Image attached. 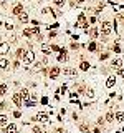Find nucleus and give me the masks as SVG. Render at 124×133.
Instances as JSON below:
<instances>
[{"instance_id": "obj_1", "label": "nucleus", "mask_w": 124, "mask_h": 133, "mask_svg": "<svg viewBox=\"0 0 124 133\" xmlns=\"http://www.w3.org/2000/svg\"><path fill=\"white\" fill-rule=\"evenodd\" d=\"M60 73H61V68H60V66H50V68H48V77H50V80H56V78L60 77Z\"/></svg>"}, {"instance_id": "obj_2", "label": "nucleus", "mask_w": 124, "mask_h": 133, "mask_svg": "<svg viewBox=\"0 0 124 133\" xmlns=\"http://www.w3.org/2000/svg\"><path fill=\"white\" fill-rule=\"evenodd\" d=\"M25 65H30V63H33L35 62V53L31 52V50H27L25 52V55H23V60H22Z\"/></svg>"}, {"instance_id": "obj_3", "label": "nucleus", "mask_w": 124, "mask_h": 133, "mask_svg": "<svg viewBox=\"0 0 124 133\" xmlns=\"http://www.w3.org/2000/svg\"><path fill=\"white\" fill-rule=\"evenodd\" d=\"M12 101L15 103L17 108H22V106H23V98H22L20 93H13V95H12Z\"/></svg>"}, {"instance_id": "obj_4", "label": "nucleus", "mask_w": 124, "mask_h": 133, "mask_svg": "<svg viewBox=\"0 0 124 133\" xmlns=\"http://www.w3.org/2000/svg\"><path fill=\"white\" fill-rule=\"evenodd\" d=\"M25 10H23V3H17L13 8H12V15H15V17H18V15H22Z\"/></svg>"}, {"instance_id": "obj_5", "label": "nucleus", "mask_w": 124, "mask_h": 133, "mask_svg": "<svg viewBox=\"0 0 124 133\" xmlns=\"http://www.w3.org/2000/svg\"><path fill=\"white\" fill-rule=\"evenodd\" d=\"M111 30H113V28H111V23H109V22H103V25H101V33L106 37V35L111 33Z\"/></svg>"}, {"instance_id": "obj_6", "label": "nucleus", "mask_w": 124, "mask_h": 133, "mask_svg": "<svg viewBox=\"0 0 124 133\" xmlns=\"http://www.w3.org/2000/svg\"><path fill=\"white\" fill-rule=\"evenodd\" d=\"M10 50V42H0V55H7Z\"/></svg>"}, {"instance_id": "obj_7", "label": "nucleus", "mask_w": 124, "mask_h": 133, "mask_svg": "<svg viewBox=\"0 0 124 133\" xmlns=\"http://www.w3.org/2000/svg\"><path fill=\"white\" fill-rule=\"evenodd\" d=\"M3 132L5 133H17L18 132V127H17L15 123H8V125L3 128Z\"/></svg>"}, {"instance_id": "obj_8", "label": "nucleus", "mask_w": 124, "mask_h": 133, "mask_svg": "<svg viewBox=\"0 0 124 133\" xmlns=\"http://www.w3.org/2000/svg\"><path fill=\"white\" fill-rule=\"evenodd\" d=\"M63 75H68V77H76V75H78V72H76L74 68H71V66H66V68H63Z\"/></svg>"}, {"instance_id": "obj_9", "label": "nucleus", "mask_w": 124, "mask_h": 133, "mask_svg": "<svg viewBox=\"0 0 124 133\" xmlns=\"http://www.w3.org/2000/svg\"><path fill=\"white\" fill-rule=\"evenodd\" d=\"M36 120H38V122H41V123H46L50 118H48V115H46V113L40 111V113H36Z\"/></svg>"}, {"instance_id": "obj_10", "label": "nucleus", "mask_w": 124, "mask_h": 133, "mask_svg": "<svg viewBox=\"0 0 124 133\" xmlns=\"http://www.w3.org/2000/svg\"><path fill=\"white\" fill-rule=\"evenodd\" d=\"M41 15H45V17H56L55 12H53V8H50V7L43 8V10H41Z\"/></svg>"}, {"instance_id": "obj_11", "label": "nucleus", "mask_w": 124, "mask_h": 133, "mask_svg": "<svg viewBox=\"0 0 124 133\" xmlns=\"http://www.w3.org/2000/svg\"><path fill=\"white\" fill-rule=\"evenodd\" d=\"M18 93L22 95V98H23V101H27V100H30V93H28V88H22V90H20Z\"/></svg>"}, {"instance_id": "obj_12", "label": "nucleus", "mask_w": 124, "mask_h": 133, "mask_svg": "<svg viewBox=\"0 0 124 133\" xmlns=\"http://www.w3.org/2000/svg\"><path fill=\"white\" fill-rule=\"evenodd\" d=\"M17 18H18L22 23H28V22H30V18H28V13H27V12H23V13H22V15H18Z\"/></svg>"}, {"instance_id": "obj_13", "label": "nucleus", "mask_w": 124, "mask_h": 133, "mask_svg": "<svg viewBox=\"0 0 124 133\" xmlns=\"http://www.w3.org/2000/svg\"><path fill=\"white\" fill-rule=\"evenodd\" d=\"M40 48H41V52H43L45 55H50V53H51V47H50L48 43H41Z\"/></svg>"}, {"instance_id": "obj_14", "label": "nucleus", "mask_w": 124, "mask_h": 133, "mask_svg": "<svg viewBox=\"0 0 124 133\" xmlns=\"http://www.w3.org/2000/svg\"><path fill=\"white\" fill-rule=\"evenodd\" d=\"M8 125V116L7 115H0V128H5Z\"/></svg>"}, {"instance_id": "obj_15", "label": "nucleus", "mask_w": 124, "mask_h": 133, "mask_svg": "<svg viewBox=\"0 0 124 133\" xmlns=\"http://www.w3.org/2000/svg\"><path fill=\"white\" fill-rule=\"evenodd\" d=\"M114 83H116V77H113V75H111V77H108L106 87H108V88H113V87H114Z\"/></svg>"}, {"instance_id": "obj_16", "label": "nucleus", "mask_w": 124, "mask_h": 133, "mask_svg": "<svg viewBox=\"0 0 124 133\" xmlns=\"http://www.w3.org/2000/svg\"><path fill=\"white\" fill-rule=\"evenodd\" d=\"M8 66H10V62H8V58H2V60H0V68H2V70H7Z\"/></svg>"}, {"instance_id": "obj_17", "label": "nucleus", "mask_w": 124, "mask_h": 133, "mask_svg": "<svg viewBox=\"0 0 124 133\" xmlns=\"http://www.w3.org/2000/svg\"><path fill=\"white\" fill-rule=\"evenodd\" d=\"M25 52H27V50H23V48H18V50L15 52V57H17V60H23V55H25Z\"/></svg>"}, {"instance_id": "obj_18", "label": "nucleus", "mask_w": 124, "mask_h": 133, "mask_svg": "<svg viewBox=\"0 0 124 133\" xmlns=\"http://www.w3.org/2000/svg\"><path fill=\"white\" fill-rule=\"evenodd\" d=\"M113 66L119 70V68L123 66V58H114V60H113Z\"/></svg>"}, {"instance_id": "obj_19", "label": "nucleus", "mask_w": 124, "mask_h": 133, "mask_svg": "<svg viewBox=\"0 0 124 133\" xmlns=\"http://www.w3.org/2000/svg\"><path fill=\"white\" fill-rule=\"evenodd\" d=\"M79 68H81L83 72H88V70L91 68V65H89V62H81V63H79Z\"/></svg>"}, {"instance_id": "obj_20", "label": "nucleus", "mask_w": 124, "mask_h": 133, "mask_svg": "<svg viewBox=\"0 0 124 133\" xmlns=\"http://www.w3.org/2000/svg\"><path fill=\"white\" fill-rule=\"evenodd\" d=\"M7 90H8V85L7 83H0V97H3L7 93Z\"/></svg>"}, {"instance_id": "obj_21", "label": "nucleus", "mask_w": 124, "mask_h": 133, "mask_svg": "<svg viewBox=\"0 0 124 133\" xmlns=\"http://www.w3.org/2000/svg\"><path fill=\"white\" fill-rule=\"evenodd\" d=\"M116 122H118V123H123L124 122V113L123 111H116Z\"/></svg>"}, {"instance_id": "obj_22", "label": "nucleus", "mask_w": 124, "mask_h": 133, "mask_svg": "<svg viewBox=\"0 0 124 133\" xmlns=\"http://www.w3.org/2000/svg\"><path fill=\"white\" fill-rule=\"evenodd\" d=\"M114 118H116V115H114L113 111H108V113H106V120H108V122H111V123H113V122H114Z\"/></svg>"}, {"instance_id": "obj_23", "label": "nucleus", "mask_w": 124, "mask_h": 133, "mask_svg": "<svg viewBox=\"0 0 124 133\" xmlns=\"http://www.w3.org/2000/svg\"><path fill=\"white\" fill-rule=\"evenodd\" d=\"M53 3H55L56 7H63V5L66 3V0H53Z\"/></svg>"}, {"instance_id": "obj_24", "label": "nucleus", "mask_w": 124, "mask_h": 133, "mask_svg": "<svg viewBox=\"0 0 124 133\" xmlns=\"http://www.w3.org/2000/svg\"><path fill=\"white\" fill-rule=\"evenodd\" d=\"M86 97H88V98H93V97H94V90H93V88H88V92H86Z\"/></svg>"}, {"instance_id": "obj_25", "label": "nucleus", "mask_w": 124, "mask_h": 133, "mask_svg": "<svg viewBox=\"0 0 124 133\" xmlns=\"http://www.w3.org/2000/svg\"><path fill=\"white\" fill-rule=\"evenodd\" d=\"M56 60H58V62H66V60H68V55H58Z\"/></svg>"}, {"instance_id": "obj_26", "label": "nucleus", "mask_w": 124, "mask_h": 133, "mask_svg": "<svg viewBox=\"0 0 124 133\" xmlns=\"http://www.w3.org/2000/svg\"><path fill=\"white\" fill-rule=\"evenodd\" d=\"M31 133H43V130H41L40 127H36V125H35V127H33V130H31Z\"/></svg>"}, {"instance_id": "obj_27", "label": "nucleus", "mask_w": 124, "mask_h": 133, "mask_svg": "<svg viewBox=\"0 0 124 133\" xmlns=\"http://www.w3.org/2000/svg\"><path fill=\"white\" fill-rule=\"evenodd\" d=\"M88 48H89L91 52H94V50H96V43H94V42H89V45H88Z\"/></svg>"}, {"instance_id": "obj_28", "label": "nucleus", "mask_w": 124, "mask_h": 133, "mask_svg": "<svg viewBox=\"0 0 124 133\" xmlns=\"http://www.w3.org/2000/svg\"><path fill=\"white\" fill-rule=\"evenodd\" d=\"M23 35H25V37H31V35H33V32L27 28V30H23Z\"/></svg>"}, {"instance_id": "obj_29", "label": "nucleus", "mask_w": 124, "mask_h": 133, "mask_svg": "<svg viewBox=\"0 0 124 133\" xmlns=\"http://www.w3.org/2000/svg\"><path fill=\"white\" fill-rule=\"evenodd\" d=\"M61 48L58 47V45H51V52H60Z\"/></svg>"}, {"instance_id": "obj_30", "label": "nucleus", "mask_w": 124, "mask_h": 133, "mask_svg": "<svg viewBox=\"0 0 124 133\" xmlns=\"http://www.w3.org/2000/svg\"><path fill=\"white\" fill-rule=\"evenodd\" d=\"M113 50H114L116 53H119V52H121V48H119V45H118V43H116V45H113Z\"/></svg>"}, {"instance_id": "obj_31", "label": "nucleus", "mask_w": 124, "mask_h": 133, "mask_svg": "<svg viewBox=\"0 0 124 133\" xmlns=\"http://www.w3.org/2000/svg\"><path fill=\"white\" fill-rule=\"evenodd\" d=\"M99 60H101V62H103V60H108V53H101V55H99Z\"/></svg>"}, {"instance_id": "obj_32", "label": "nucleus", "mask_w": 124, "mask_h": 133, "mask_svg": "<svg viewBox=\"0 0 124 133\" xmlns=\"http://www.w3.org/2000/svg\"><path fill=\"white\" fill-rule=\"evenodd\" d=\"M5 28H7V30H10V32H12V30H13V25H12V23H5Z\"/></svg>"}, {"instance_id": "obj_33", "label": "nucleus", "mask_w": 124, "mask_h": 133, "mask_svg": "<svg viewBox=\"0 0 124 133\" xmlns=\"http://www.w3.org/2000/svg\"><path fill=\"white\" fill-rule=\"evenodd\" d=\"M13 116H15V118H20V116H22V111H20V110H18V111H13Z\"/></svg>"}, {"instance_id": "obj_34", "label": "nucleus", "mask_w": 124, "mask_h": 133, "mask_svg": "<svg viewBox=\"0 0 124 133\" xmlns=\"http://www.w3.org/2000/svg\"><path fill=\"white\" fill-rule=\"evenodd\" d=\"M98 125H99V127H101V125H104V118H103V116H99V118H98Z\"/></svg>"}, {"instance_id": "obj_35", "label": "nucleus", "mask_w": 124, "mask_h": 133, "mask_svg": "<svg viewBox=\"0 0 124 133\" xmlns=\"http://www.w3.org/2000/svg\"><path fill=\"white\" fill-rule=\"evenodd\" d=\"M98 28H93V30H91V37H98Z\"/></svg>"}, {"instance_id": "obj_36", "label": "nucleus", "mask_w": 124, "mask_h": 133, "mask_svg": "<svg viewBox=\"0 0 124 133\" xmlns=\"http://www.w3.org/2000/svg\"><path fill=\"white\" fill-rule=\"evenodd\" d=\"M18 66H20V60H17V62L13 63V70H18Z\"/></svg>"}, {"instance_id": "obj_37", "label": "nucleus", "mask_w": 124, "mask_h": 133, "mask_svg": "<svg viewBox=\"0 0 124 133\" xmlns=\"http://www.w3.org/2000/svg\"><path fill=\"white\" fill-rule=\"evenodd\" d=\"M48 37H51V38H53V37H56V32H55V30H51V32H48Z\"/></svg>"}, {"instance_id": "obj_38", "label": "nucleus", "mask_w": 124, "mask_h": 133, "mask_svg": "<svg viewBox=\"0 0 124 133\" xmlns=\"http://www.w3.org/2000/svg\"><path fill=\"white\" fill-rule=\"evenodd\" d=\"M118 75H119V77H124V68H119V70H118Z\"/></svg>"}, {"instance_id": "obj_39", "label": "nucleus", "mask_w": 124, "mask_h": 133, "mask_svg": "<svg viewBox=\"0 0 124 133\" xmlns=\"http://www.w3.org/2000/svg\"><path fill=\"white\" fill-rule=\"evenodd\" d=\"M66 53H68V50H66V48H61V50H60V55H66Z\"/></svg>"}, {"instance_id": "obj_40", "label": "nucleus", "mask_w": 124, "mask_h": 133, "mask_svg": "<svg viewBox=\"0 0 124 133\" xmlns=\"http://www.w3.org/2000/svg\"><path fill=\"white\" fill-rule=\"evenodd\" d=\"M41 103L46 105V103H48V97H43V98H41Z\"/></svg>"}, {"instance_id": "obj_41", "label": "nucleus", "mask_w": 124, "mask_h": 133, "mask_svg": "<svg viewBox=\"0 0 124 133\" xmlns=\"http://www.w3.org/2000/svg\"><path fill=\"white\" fill-rule=\"evenodd\" d=\"M78 47H79V45H78V43H74V42H73V43H71V48H73V50H76V48H78Z\"/></svg>"}, {"instance_id": "obj_42", "label": "nucleus", "mask_w": 124, "mask_h": 133, "mask_svg": "<svg viewBox=\"0 0 124 133\" xmlns=\"http://www.w3.org/2000/svg\"><path fill=\"white\" fill-rule=\"evenodd\" d=\"M5 106H7V103H5V101H2V103H0V110H5Z\"/></svg>"}, {"instance_id": "obj_43", "label": "nucleus", "mask_w": 124, "mask_h": 133, "mask_svg": "<svg viewBox=\"0 0 124 133\" xmlns=\"http://www.w3.org/2000/svg\"><path fill=\"white\" fill-rule=\"evenodd\" d=\"M53 133H64V130H63V128H56Z\"/></svg>"}, {"instance_id": "obj_44", "label": "nucleus", "mask_w": 124, "mask_h": 133, "mask_svg": "<svg viewBox=\"0 0 124 133\" xmlns=\"http://www.w3.org/2000/svg\"><path fill=\"white\" fill-rule=\"evenodd\" d=\"M94 133H101V130L99 128H94Z\"/></svg>"}, {"instance_id": "obj_45", "label": "nucleus", "mask_w": 124, "mask_h": 133, "mask_svg": "<svg viewBox=\"0 0 124 133\" xmlns=\"http://www.w3.org/2000/svg\"><path fill=\"white\" fill-rule=\"evenodd\" d=\"M83 2H84V0H76V3H83Z\"/></svg>"}]
</instances>
